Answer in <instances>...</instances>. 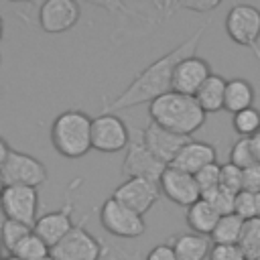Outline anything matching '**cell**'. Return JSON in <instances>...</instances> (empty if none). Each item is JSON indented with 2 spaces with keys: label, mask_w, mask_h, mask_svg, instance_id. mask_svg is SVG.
Instances as JSON below:
<instances>
[{
  "label": "cell",
  "mask_w": 260,
  "mask_h": 260,
  "mask_svg": "<svg viewBox=\"0 0 260 260\" xmlns=\"http://www.w3.org/2000/svg\"><path fill=\"white\" fill-rule=\"evenodd\" d=\"M209 22H205L203 26H199L191 37H187L185 41H181L175 49H171L169 53L160 55L158 59H154L150 65H146L130 83L128 87L118 93L112 102L106 104L104 112L106 114H116L120 110H128V108H134L138 104H150L154 100H158L160 95L173 91V73H175V67L187 59V57H193L197 55V49H199V41L205 32Z\"/></svg>",
  "instance_id": "cell-1"
},
{
  "label": "cell",
  "mask_w": 260,
  "mask_h": 260,
  "mask_svg": "<svg viewBox=\"0 0 260 260\" xmlns=\"http://www.w3.org/2000/svg\"><path fill=\"white\" fill-rule=\"evenodd\" d=\"M148 116L150 122L158 124L160 128L187 138H191L205 124L207 118V114L201 110L193 95H183L177 91H169L158 100L150 102Z\"/></svg>",
  "instance_id": "cell-2"
},
{
  "label": "cell",
  "mask_w": 260,
  "mask_h": 260,
  "mask_svg": "<svg viewBox=\"0 0 260 260\" xmlns=\"http://www.w3.org/2000/svg\"><path fill=\"white\" fill-rule=\"evenodd\" d=\"M51 144L65 158H81L91 150V118L81 110H65L51 124Z\"/></svg>",
  "instance_id": "cell-3"
},
{
  "label": "cell",
  "mask_w": 260,
  "mask_h": 260,
  "mask_svg": "<svg viewBox=\"0 0 260 260\" xmlns=\"http://www.w3.org/2000/svg\"><path fill=\"white\" fill-rule=\"evenodd\" d=\"M225 32L232 43L254 51L260 63V10L252 4H234L225 16Z\"/></svg>",
  "instance_id": "cell-4"
},
{
  "label": "cell",
  "mask_w": 260,
  "mask_h": 260,
  "mask_svg": "<svg viewBox=\"0 0 260 260\" xmlns=\"http://www.w3.org/2000/svg\"><path fill=\"white\" fill-rule=\"evenodd\" d=\"M167 165L160 162L144 144L142 140V130L130 128V142L126 146V154L122 160V175H126V179H148L158 183L162 173H165Z\"/></svg>",
  "instance_id": "cell-5"
},
{
  "label": "cell",
  "mask_w": 260,
  "mask_h": 260,
  "mask_svg": "<svg viewBox=\"0 0 260 260\" xmlns=\"http://www.w3.org/2000/svg\"><path fill=\"white\" fill-rule=\"evenodd\" d=\"M87 215L73 225V230L51 248V258L55 260H102L106 248L102 242L85 228Z\"/></svg>",
  "instance_id": "cell-6"
},
{
  "label": "cell",
  "mask_w": 260,
  "mask_h": 260,
  "mask_svg": "<svg viewBox=\"0 0 260 260\" xmlns=\"http://www.w3.org/2000/svg\"><path fill=\"white\" fill-rule=\"evenodd\" d=\"M100 223L102 228L120 240H136L144 234L146 223L144 217L126 207L124 203L108 197L100 207Z\"/></svg>",
  "instance_id": "cell-7"
},
{
  "label": "cell",
  "mask_w": 260,
  "mask_h": 260,
  "mask_svg": "<svg viewBox=\"0 0 260 260\" xmlns=\"http://www.w3.org/2000/svg\"><path fill=\"white\" fill-rule=\"evenodd\" d=\"M128 142L130 128L120 116L102 112L100 116L91 118V150L112 154L126 150Z\"/></svg>",
  "instance_id": "cell-8"
},
{
  "label": "cell",
  "mask_w": 260,
  "mask_h": 260,
  "mask_svg": "<svg viewBox=\"0 0 260 260\" xmlns=\"http://www.w3.org/2000/svg\"><path fill=\"white\" fill-rule=\"evenodd\" d=\"M0 177H2L6 187L20 185V187H35L37 189L39 185H43L47 181L49 173H47V167L39 158L12 148L4 167L0 169Z\"/></svg>",
  "instance_id": "cell-9"
},
{
  "label": "cell",
  "mask_w": 260,
  "mask_h": 260,
  "mask_svg": "<svg viewBox=\"0 0 260 260\" xmlns=\"http://www.w3.org/2000/svg\"><path fill=\"white\" fill-rule=\"evenodd\" d=\"M0 209L4 219H14L32 228L39 219V189L20 185L6 187L0 197Z\"/></svg>",
  "instance_id": "cell-10"
},
{
  "label": "cell",
  "mask_w": 260,
  "mask_h": 260,
  "mask_svg": "<svg viewBox=\"0 0 260 260\" xmlns=\"http://www.w3.org/2000/svg\"><path fill=\"white\" fill-rule=\"evenodd\" d=\"M160 187L158 183L154 181H148V179H126L124 183H120L112 197L120 203H124L126 207H130L132 211H136L138 215L144 217L146 211H150V207L156 205V201L160 199Z\"/></svg>",
  "instance_id": "cell-11"
},
{
  "label": "cell",
  "mask_w": 260,
  "mask_h": 260,
  "mask_svg": "<svg viewBox=\"0 0 260 260\" xmlns=\"http://www.w3.org/2000/svg\"><path fill=\"white\" fill-rule=\"evenodd\" d=\"M81 8L75 0H47L39 8V26L47 35L67 32L77 24Z\"/></svg>",
  "instance_id": "cell-12"
},
{
  "label": "cell",
  "mask_w": 260,
  "mask_h": 260,
  "mask_svg": "<svg viewBox=\"0 0 260 260\" xmlns=\"http://www.w3.org/2000/svg\"><path fill=\"white\" fill-rule=\"evenodd\" d=\"M158 187H160V193L169 201H173L175 205H181L185 209L201 199V191L197 187L195 177L185 171H179L175 167L165 169V173L158 181Z\"/></svg>",
  "instance_id": "cell-13"
},
{
  "label": "cell",
  "mask_w": 260,
  "mask_h": 260,
  "mask_svg": "<svg viewBox=\"0 0 260 260\" xmlns=\"http://www.w3.org/2000/svg\"><path fill=\"white\" fill-rule=\"evenodd\" d=\"M73 209H75V201H65L59 209H53L45 215H41L35 225L32 232L49 246L53 248L55 244H59L71 230H73Z\"/></svg>",
  "instance_id": "cell-14"
},
{
  "label": "cell",
  "mask_w": 260,
  "mask_h": 260,
  "mask_svg": "<svg viewBox=\"0 0 260 260\" xmlns=\"http://www.w3.org/2000/svg\"><path fill=\"white\" fill-rule=\"evenodd\" d=\"M142 140L146 144V148L167 167L175 160V156L181 152V148L191 140L187 136H179L175 132H169L165 128H160L154 122H148L142 130Z\"/></svg>",
  "instance_id": "cell-15"
},
{
  "label": "cell",
  "mask_w": 260,
  "mask_h": 260,
  "mask_svg": "<svg viewBox=\"0 0 260 260\" xmlns=\"http://www.w3.org/2000/svg\"><path fill=\"white\" fill-rule=\"evenodd\" d=\"M211 75V67L205 59L193 55L183 59L173 73V91L183 93V95H193L199 91V87L207 81V77Z\"/></svg>",
  "instance_id": "cell-16"
},
{
  "label": "cell",
  "mask_w": 260,
  "mask_h": 260,
  "mask_svg": "<svg viewBox=\"0 0 260 260\" xmlns=\"http://www.w3.org/2000/svg\"><path fill=\"white\" fill-rule=\"evenodd\" d=\"M217 162V150L211 142H203V140H189L181 152L175 156V160L169 167H175L179 171H185L189 175L199 173L203 167Z\"/></svg>",
  "instance_id": "cell-17"
},
{
  "label": "cell",
  "mask_w": 260,
  "mask_h": 260,
  "mask_svg": "<svg viewBox=\"0 0 260 260\" xmlns=\"http://www.w3.org/2000/svg\"><path fill=\"white\" fill-rule=\"evenodd\" d=\"M179 260H205L211 252V240L207 236H199L193 232H185L175 236L169 242Z\"/></svg>",
  "instance_id": "cell-18"
},
{
  "label": "cell",
  "mask_w": 260,
  "mask_h": 260,
  "mask_svg": "<svg viewBox=\"0 0 260 260\" xmlns=\"http://www.w3.org/2000/svg\"><path fill=\"white\" fill-rule=\"evenodd\" d=\"M219 213L213 209V205L209 201H205L203 197L199 201H195L191 207H187V213H185V221L189 225V230L193 234H199V236H211V232L215 230L217 221H219Z\"/></svg>",
  "instance_id": "cell-19"
},
{
  "label": "cell",
  "mask_w": 260,
  "mask_h": 260,
  "mask_svg": "<svg viewBox=\"0 0 260 260\" xmlns=\"http://www.w3.org/2000/svg\"><path fill=\"white\" fill-rule=\"evenodd\" d=\"M254 100H256V89L248 79H244V77L228 79L223 110H228L230 114H238L242 110L254 108Z\"/></svg>",
  "instance_id": "cell-20"
},
{
  "label": "cell",
  "mask_w": 260,
  "mask_h": 260,
  "mask_svg": "<svg viewBox=\"0 0 260 260\" xmlns=\"http://www.w3.org/2000/svg\"><path fill=\"white\" fill-rule=\"evenodd\" d=\"M225 83L228 79H223L217 73H211L207 77V81L199 87V91L195 93L197 104L201 106V110L205 114H213L223 110V102H225Z\"/></svg>",
  "instance_id": "cell-21"
},
{
  "label": "cell",
  "mask_w": 260,
  "mask_h": 260,
  "mask_svg": "<svg viewBox=\"0 0 260 260\" xmlns=\"http://www.w3.org/2000/svg\"><path fill=\"white\" fill-rule=\"evenodd\" d=\"M242 230H244V219L242 217H238L236 213L221 215L215 230L211 232L209 240H211V244H238L240 236H242Z\"/></svg>",
  "instance_id": "cell-22"
},
{
  "label": "cell",
  "mask_w": 260,
  "mask_h": 260,
  "mask_svg": "<svg viewBox=\"0 0 260 260\" xmlns=\"http://www.w3.org/2000/svg\"><path fill=\"white\" fill-rule=\"evenodd\" d=\"M8 256H16L20 260H47L51 256V248L35 232H30Z\"/></svg>",
  "instance_id": "cell-23"
},
{
  "label": "cell",
  "mask_w": 260,
  "mask_h": 260,
  "mask_svg": "<svg viewBox=\"0 0 260 260\" xmlns=\"http://www.w3.org/2000/svg\"><path fill=\"white\" fill-rule=\"evenodd\" d=\"M238 246L242 248L246 260H260V217L244 221Z\"/></svg>",
  "instance_id": "cell-24"
},
{
  "label": "cell",
  "mask_w": 260,
  "mask_h": 260,
  "mask_svg": "<svg viewBox=\"0 0 260 260\" xmlns=\"http://www.w3.org/2000/svg\"><path fill=\"white\" fill-rule=\"evenodd\" d=\"M32 232L30 225L26 223H20V221H14V219H4L2 225H0V242L4 246V250L8 254L14 252V248Z\"/></svg>",
  "instance_id": "cell-25"
},
{
  "label": "cell",
  "mask_w": 260,
  "mask_h": 260,
  "mask_svg": "<svg viewBox=\"0 0 260 260\" xmlns=\"http://www.w3.org/2000/svg\"><path fill=\"white\" fill-rule=\"evenodd\" d=\"M232 126H234V132L240 138H252L260 130V110L258 108H248V110H242V112L234 114Z\"/></svg>",
  "instance_id": "cell-26"
},
{
  "label": "cell",
  "mask_w": 260,
  "mask_h": 260,
  "mask_svg": "<svg viewBox=\"0 0 260 260\" xmlns=\"http://www.w3.org/2000/svg\"><path fill=\"white\" fill-rule=\"evenodd\" d=\"M228 162L236 165L242 171L258 165V158H256V152L252 146V138H238L230 148V160Z\"/></svg>",
  "instance_id": "cell-27"
},
{
  "label": "cell",
  "mask_w": 260,
  "mask_h": 260,
  "mask_svg": "<svg viewBox=\"0 0 260 260\" xmlns=\"http://www.w3.org/2000/svg\"><path fill=\"white\" fill-rule=\"evenodd\" d=\"M205 201H209L213 205V209L219 213V215H230L234 213V207H236V193L223 189V187H217L205 195H201Z\"/></svg>",
  "instance_id": "cell-28"
},
{
  "label": "cell",
  "mask_w": 260,
  "mask_h": 260,
  "mask_svg": "<svg viewBox=\"0 0 260 260\" xmlns=\"http://www.w3.org/2000/svg\"><path fill=\"white\" fill-rule=\"evenodd\" d=\"M219 175H221V165L219 162H211V165L203 167L199 173L193 175L201 195H205V193H209V191L219 187Z\"/></svg>",
  "instance_id": "cell-29"
},
{
  "label": "cell",
  "mask_w": 260,
  "mask_h": 260,
  "mask_svg": "<svg viewBox=\"0 0 260 260\" xmlns=\"http://www.w3.org/2000/svg\"><path fill=\"white\" fill-rule=\"evenodd\" d=\"M242 181H244V177H242V169H238V167L232 165V162L221 165L219 187H223V189H228V191H232V193L238 195V193L242 191Z\"/></svg>",
  "instance_id": "cell-30"
},
{
  "label": "cell",
  "mask_w": 260,
  "mask_h": 260,
  "mask_svg": "<svg viewBox=\"0 0 260 260\" xmlns=\"http://www.w3.org/2000/svg\"><path fill=\"white\" fill-rule=\"evenodd\" d=\"M207 260H246L238 244H213Z\"/></svg>",
  "instance_id": "cell-31"
},
{
  "label": "cell",
  "mask_w": 260,
  "mask_h": 260,
  "mask_svg": "<svg viewBox=\"0 0 260 260\" xmlns=\"http://www.w3.org/2000/svg\"><path fill=\"white\" fill-rule=\"evenodd\" d=\"M242 191H248V193H260V162L250 167V169H244L242 171Z\"/></svg>",
  "instance_id": "cell-32"
},
{
  "label": "cell",
  "mask_w": 260,
  "mask_h": 260,
  "mask_svg": "<svg viewBox=\"0 0 260 260\" xmlns=\"http://www.w3.org/2000/svg\"><path fill=\"white\" fill-rule=\"evenodd\" d=\"M144 260H179V258H177L173 246H171L169 242H162V244L152 246V248L146 252Z\"/></svg>",
  "instance_id": "cell-33"
},
{
  "label": "cell",
  "mask_w": 260,
  "mask_h": 260,
  "mask_svg": "<svg viewBox=\"0 0 260 260\" xmlns=\"http://www.w3.org/2000/svg\"><path fill=\"white\" fill-rule=\"evenodd\" d=\"M10 144L0 136V169L4 167V162H6V158H8V154H10Z\"/></svg>",
  "instance_id": "cell-34"
},
{
  "label": "cell",
  "mask_w": 260,
  "mask_h": 260,
  "mask_svg": "<svg viewBox=\"0 0 260 260\" xmlns=\"http://www.w3.org/2000/svg\"><path fill=\"white\" fill-rule=\"evenodd\" d=\"M252 146H254V152H256V158H258V162H260V130L252 136Z\"/></svg>",
  "instance_id": "cell-35"
},
{
  "label": "cell",
  "mask_w": 260,
  "mask_h": 260,
  "mask_svg": "<svg viewBox=\"0 0 260 260\" xmlns=\"http://www.w3.org/2000/svg\"><path fill=\"white\" fill-rule=\"evenodd\" d=\"M110 260H136V254H130V252H116L114 258Z\"/></svg>",
  "instance_id": "cell-36"
},
{
  "label": "cell",
  "mask_w": 260,
  "mask_h": 260,
  "mask_svg": "<svg viewBox=\"0 0 260 260\" xmlns=\"http://www.w3.org/2000/svg\"><path fill=\"white\" fill-rule=\"evenodd\" d=\"M4 189H6V185H4V181H2V177H0V197H2V193H4Z\"/></svg>",
  "instance_id": "cell-37"
},
{
  "label": "cell",
  "mask_w": 260,
  "mask_h": 260,
  "mask_svg": "<svg viewBox=\"0 0 260 260\" xmlns=\"http://www.w3.org/2000/svg\"><path fill=\"white\" fill-rule=\"evenodd\" d=\"M2 32H4V22H2V16H0V41H2Z\"/></svg>",
  "instance_id": "cell-38"
},
{
  "label": "cell",
  "mask_w": 260,
  "mask_h": 260,
  "mask_svg": "<svg viewBox=\"0 0 260 260\" xmlns=\"http://www.w3.org/2000/svg\"><path fill=\"white\" fill-rule=\"evenodd\" d=\"M6 260H20V258H16V256H6Z\"/></svg>",
  "instance_id": "cell-39"
},
{
  "label": "cell",
  "mask_w": 260,
  "mask_h": 260,
  "mask_svg": "<svg viewBox=\"0 0 260 260\" xmlns=\"http://www.w3.org/2000/svg\"><path fill=\"white\" fill-rule=\"evenodd\" d=\"M2 250H4V246H2V242H0V258H2Z\"/></svg>",
  "instance_id": "cell-40"
},
{
  "label": "cell",
  "mask_w": 260,
  "mask_h": 260,
  "mask_svg": "<svg viewBox=\"0 0 260 260\" xmlns=\"http://www.w3.org/2000/svg\"><path fill=\"white\" fill-rule=\"evenodd\" d=\"M47 260H55V258H51V256H49V258H47Z\"/></svg>",
  "instance_id": "cell-41"
},
{
  "label": "cell",
  "mask_w": 260,
  "mask_h": 260,
  "mask_svg": "<svg viewBox=\"0 0 260 260\" xmlns=\"http://www.w3.org/2000/svg\"><path fill=\"white\" fill-rule=\"evenodd\" d=\"M0 260H6V258H0Z\"/></svg>",
  "instance_id": "cell-42"
},
{
  "label": "cell",
  "mask_w": 260,
  "mask_h": 260,
  "mask_svg": "<svg viewBox=\"0 0 260 260\" xmlns=\"http://www.w3.org/2000/svg\"><path fill=\"white\" fill-rule=\"evenodd\" d=\"M102 260H108V258H102Z\"/></svg>",
  "instance_id": "cell-43"
}]
</instances>
